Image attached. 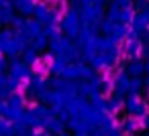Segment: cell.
<instances>
[{"label": "cell", "mask_w": 149, "mask_h": 136, "mask_svg": "<svg viewBox=\"0 0 149 136\" xmlns=\"http://www.w3.org/2000/svg\"><path fill=\"white\" fill-rule=\"evenodd\" d=\"M15 4L23 12H33V2H31V0H15Z\"/></svg>", "instance_id": "7a4b0ae2"}, {"label": "cell", "mask_w": 149, "mask_h": 136, "mask_svg": "<svg viewBox=\"0 0 149 136\" xmlns=\"http://www.w3.org/2000/svg\"><path fill=\"white\" fill-rule=\"evenodd\" d=\"M78 27H80V21H78V16L74 14V12H70L68 16H65V21H63V29L68 31V33H78Z\"/></svg>", "instance_id": "6da1fadb"}]
</instances>
